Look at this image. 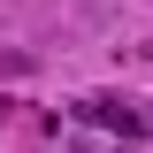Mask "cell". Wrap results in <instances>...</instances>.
Here are the masks:
<instances>
[{
	"instance_id": "6da1fadb",
	"label": "cell",
	"mask_w": 153,
	"mask_h": 153,
	"mask_svg": "<svg viewBox=\"0 0 153 153\" xmlns=\"http://www.w3.org/2000/svg\"><path fill=\"white\" fill-rule=\"evenodd\" d=\"M76 115H84V123H100V130H115V138H146V115H138L130 100H115V92L76 100Z\"/></svg>"
}]
</instances>
